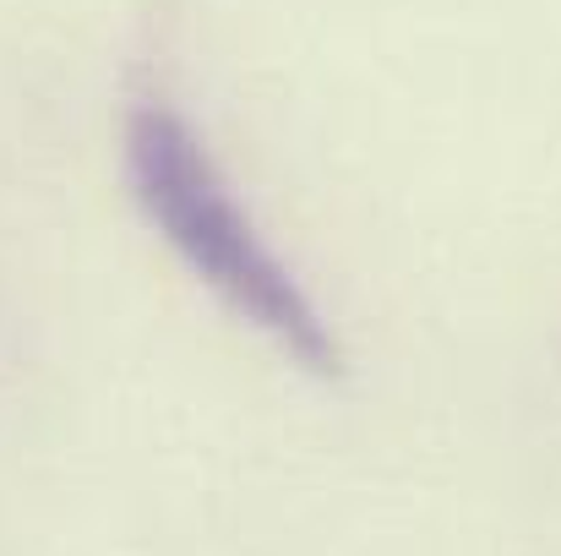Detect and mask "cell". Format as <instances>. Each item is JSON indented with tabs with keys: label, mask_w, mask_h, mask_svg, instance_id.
I'll list each match as a JSON object with an SVG mask.
<instances>
[{
	"label": "cell",
	"mask_w": 561,
	"mask_h": 556,
	"mask_svg": "<svg viewBox=\"0 0 561 556\" xmlns=\"http://www.w3.org/2000/svg\"><path fill=\"white\" fill-rule=\"evenodd\" d=\"M131 175H137L142 207L153 213L164 240L196 268V279H207L245 322L273 333L306 366H333L328 328L317 322L295 279L273 262V251L256 240L251 218L234 207V196L213 175L207 154L175 115H159V110L137 115Z\"/></svg>",
	"instance_id": "cell-1"
}]
</instances>
